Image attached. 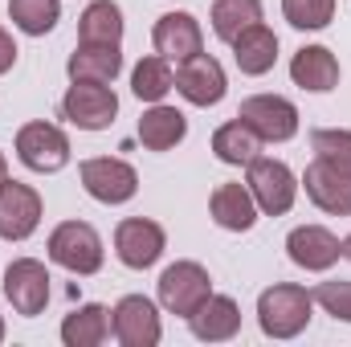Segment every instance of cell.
Segmentation results:
<instances>
[{
  "instance_id": "6da1fadb",
  "label": "cell",
  "mask_w": 351,
  "mask_h": 347,
  "mask_svg": "<svg viewBox=\"0 0 351 347\" xmlns=\"http://www.w3.org/2000/svg\"><path fill=\"white\" fill-rule=\"evenodd\" d=\"M311 302H315L311 290L278 282V286L262 290V298H258V323L269 339H294L311 323Z\"/></svg>"
},
{
  "instance_id": "7a4b0ae2",
  "label": "cell",
  "mask_w": 351,
  "mask_h": 347,
  "mask_svg": "<svg viewBox=\"0 0 351 347\" xmlns=\"http://www.w3.org/2000/svg\"><path fill=\"white\" fill-rule=\"evenodd\" d=\"M156 290H160V307H164L168 315L188 319V315H196L200 302L213 294V278H208V270H204L200 261H176V265H168V270L160 274Z\"/></svg>"
},
{
  "instance_id": "3957f363",
  "label": "cell",
  "mask_w": 351,
  "mask_h": 347,
  "mask_svg": "<svg viewBox=\"0 0 351 347\" xmlns=\"http://www.w3.org/2000/svg\"><path fill=\"white\" fill-rule=\"evenodd\" d=\"M49 258L70 274H98L102 270V237L86 221H62L49 233Z\"/></svg>"
},
{
  "instance_id": "277c9868",
  "label": "cell",
  "mask_w": 351,
  "mask_h": 347,
  "mask_svg": "<svg viewBox=\"0 0 351 347\" xmlns=\"http://www.w3.org/2000/svg\"><path fill=\"white\" fill-rule=\"evenodd\" d=\"M16 156L29 172H62L70 164V139L62 127L37 119V123H25L16 131Z\"/></svg>"
},
{
  "instance_id": "5b68a950",
  "label": "cell",
  "mask_w": 351,
  "mask_h": 347,
  "mask_svg": "<svg viewBox=\"0 0 351 347\" xmlns=\"http://www.w3.org/2000/svg\"><path fill=\"white\" fill-rule=\"evenodd\" d=\"M237 119H241L245 127H254L262 143H286V139L298 135V110H294V102L282 98V94H250V98L241 102Z\"/></svg>"
},
{
  "instance_id": "8992f818",
  "label": "cell",
  "mask_w": 351,
  "mask_h": 347,
  "mask_svg": "<svg viewBox=\"0 0 351 347\" xmlns=\"http://www.w3.org/2000/svg\"><path fill=\"white\" fill-rule=\"evenodd\" d=\"M62 115L78 131H106L119 115V98L106 82H74L62 98Z\"/></svg>"
},
{
  "instance_id": "52a82bcc",
  "label": "cell",
  "mask_w": 351,
  "mask_h": 347,
  "mask_svg": "<svg viewBox=\"0 0 351 347\" xmlns=\"http://www.w3.org/2000/svg\"><path fill=\"white\" fill-rule=\"evenodd\" d=\"M110 331H114V339L123 347H156L160 335H164L160 311H156V302L143 298V294H127V298L114 302V311H110Z\"/></svg>"
},
{
  "instance_id": "ba28073f",
  "label": "cell",
  "mask_w": 351,
  "mask_h": 347,
  "mask_svg": "<svg viewBox=\"0 0 351 347\" xmlns=\"http://www.w3.org/2000/svg\"><path fill=\"white\" fill-rule=\"evenodd\" d=\"M82 188H86L94 200L102 204H127L135 192H139V176L127 160H114V156H94L82 160Z\"/></svg>"
},
{
  "instance_id": "9c48e42d",
  "label": "cell",
  "mask_w": 351,
  "mask_h": 347,
  "mask_svg": "<svg viewBox=\"0 0 351 347\" xmlns=\"http://www.w3.org/2000/svg\"><path fill=\"white\" fill-rule=\"evenodd\" d=\"M4 298H8L12 311L25 315V319L41 315L45 302H49V270L37 258L8 261V270H4Z\"/></svg>"
},
{
  "instance_id": "30bf717a",
  "label": "cell",
  "mask_w": 351,
  "mask_h": 347,
  "mask_svg": "<svg viewBox=\"0 0 351 347\" xmlns=\"http://www.w3.org/2000/svg\"><path fill=\"white\" fill-rule=\"evenodd\" d=\"M245 184H250L258 208L269 213V217H282V213L294 208L298 180H294V172H290L282 160H265V156H258V160L250 164V180H245Z\"/></svg>"
},
{
  "instance_id": "8fae6325",
  "label": "cell",
  "mask_w": 351,
  "mask_h": 347,
  "mask_svg": "<svg viewBox=\"0 0 351 347\" xmlns=\"http://www.w3.org/2000/svg\"><path fill=\"white\" fill-rule=\"evenodd\" d=\"M41 225V196L37 188L21 184V180H4L0 184V237L4 241H25L33 237Z\"/></svg>"
},
{
  "instance_id": "7c38bea8",
  "label": "cell",
  "mask_w": 351,
  "mask_h": 347,
  "mask_svg": "<svg viewBox=\"0 0 351 347\" xmlns=\"http://www.w3.org/2000/svg\"><path fill=\"white\" fill-rule=\"evenodd\" d=\"M164 246H168L164 225H156V221H147V217H127V221H119V229H114V254H119L123 265H131V270L156 265L160 254H164Z\"/></svg>"
},
{
  "instance_id": "4fadbf2b",
  "label": "cell",
  "mask_w": 351,
  "mask_h": 347,
  "mask_svg": "<svg viewBox=\"0 0 351 347\" xmlns=\"http://www.w3.org/2000/svg\"><path fill=\"white\" fill-rule=\"evenodd\" d=\"M225 70L217 58L208 53H192L176 66V90L192 102V106H217L225 98Z\"/></svg>"
},
{
  "instance_id": "5bb4252c",
  "label": "cell",
  "mask_w": 351,
  "mask_h": 347,
  "mask_svg": "<svg viewBox=\"0 0 351 347\" xmlns=\"http://www.w3.org/2000/svg\"><path fill=\"white\" fill-rule=\"evenodd\" d=\"M152 41H156V53H160V58H168V62L180 66L184 58L200 53L204 33H200V25H196L192 12H164V16L156 21V29H152Z\"/></svg>"
},
{
  "instance_id": "9a60e30c",
  "label": "cell",
  "mask_w": 351,
  "mask_h": 347,
  "mask_svg": "<svg viewBox=\"0 0 351 347\" xmlns=\"http://www.w3.org/2000/svg\"><path fill=\"white\" fill-rule=\"evenodd\" d=\"M188 327L204 344H225L241 331V307L229 294H208L196 315H188Z\"/></svg>"
},
{
  "instance_id": "2e32d148",
  "label": "cell",
  "mask_w": 351,
  "mask_h": 347,
  "mask_svg": "<svg viewBox=\"0 0 351 347\" xmlns=\"http://www.w3.org/2000/svg\"><path fill=\"white\" fill-rule=\"evenodd\" d=\"M286 254L302 270H331L335 261L343 258L339 254V237L331 229H323V225H298L286 237Z\"/></svg>"
},
{
  "instance_id": "e0dca14e",
  "label": "cell",
  "mask_w": 351,
  "mask_h": 347,
  "mask_svg": "<svg viewBox=\"0 0 351 347\" xmlns=\"http://www.w3.org/2000/svg\"><path fill=\"white\" fill-rule=\"evenodd\" d=\"M208 213L221 229L229 233H250L258 221V200L250 192V184H221L208 200Z\"/></svg>"
},
{
  "instance_id": "ac0fdd59",
  "label": "cell",
  "mask_w": 351,
  "mask_h": 347,
  "mask_svg": "<svg viewBox=\"0 0 351 347\" xmlns=\"http://www.w3.org/2000/svg\"><path fill=\"white\" fill-rule=\"evenodd\" d=\"M302 184H306V196L331 213V217H351V176H339L335 168H327L323 160H315L306 172H302Z\"/></svg>"
},
{
  "instance_id": "d6986e66",
  "label": "cell",
  "mask_w": 351,
  "mask_h": 347,
  "mask_svg": "<svg viewBox=\"0 0 351 347\" xmlns=\"http://www.w3.org/2000/svg\"><path fill=\"white\" fill-rule=\"evenodd\" d=\"M290 78H294V86L327 94V90L339 86V62H335V53H331L327 45H306V49L294 53Z\"/></svg>"
},
{
  "instance_id": "ffe728a7",
  "label": "cell",
  "mask_w": 351,
  "mask_h": 347,
  "mask_svg": "<svg viewBox=\"0 0 351 347\" xmlns=\"http://www.w3.org/2000/svg\"><path fill=\"white\" fill-rule=\"evenodd\" d=\"M123 70V53L119 45H78L66 62V74L70 82H114Z\"/></svg>"
},
{
  "instance_id": "44dd1931",
  "label": "cell",
  "mask_w": 351,
  "mask_h": 347,
  "mask_svg": "<svg viewBox=\"0 0 351 347\" xmlns=\"http://www.w3.org/2000/svg\"><path fill=\"white\" fill-rule=\"evenodd\" d=\"M233 62H237V70L250 74V78L269 74L274 62H278V37H274V29H265L262 21H258L254 29H245V33L233 41Z\"/></svg>"
},
{
  "instance_id": "7402d4cb",
  "label": "cell",
  "mask_w": 351,
  "mask_h": 347,
  "mask_svg": "<svg viewBox=\"0 0 351 347\" xmlns=\"http://www.w3.org/2000/svg\"><path fill=\"white\" fill-rule=\"evenodd\" d=\"M184 135H188V119H184L176 106L156 102V106L143 110V119H139V143H143L147 152H172Z\"/></svg>"
},
{
  "instance_id": "603a6c76",
  "label": "cell",
  "mask_w": 351,
  "mask_h": 347,
  "mask_svg": "<svg viewBox=\"0 0 351 347\" xmlns=\"http://www.w3.org/2000/svg\"><path fill=\"white\" fill-rule=\"evenodd\" d=\"M78 45H123V12L114 0H94L78 16Z\"/></svg>"
},
{
  "instance_id": "cb8c5ba5",
  "label": "cell",
  "mask_w": 351,
  "mask_h": 347,
  "mask_svg": "<svg viewBox=\"0 0 351 347\" xmlns=\"http://www.w3.org/2000/svg\"><path fill=\"white\" fill-rule=\"evenodd\" d=\"M213 152H217V160H221V164L250 168V164L258 160V152H262V139H258V131H254V127H245L241 119H233V123L217 127V135H213Z\"/></svg>"
},
{
  "instance_id": "d4e9b609",
  "label": "cell",
  "mask_w": 351,
  "mask_h": 347,
  "mask_svg": "<svg viewBox=\"0 0 351 347\" xmlns=\"http://www.w3.org/2000/svg\"><path fill=\"white\" fill-rule=\"evenodd\" d=\"M110 335V311L102 302H86L62 323V344L66 347H98Z\"/></svg>"
},
{
  "instance_id": "484cf974",
  "label": "cell",
  "mask_w": 351,
  "mask_h": 347,
  "mask_svg": "<svg viewBox=\"0 0 351 347\" xmlns=\"http://www.w3.org/2000/svg\"><path fill=\"white\" fill-rule=\"evenodd\" d=\"M258 21H262V0H217L213 4V33L229 45Z\"/></svg>"
},
{
  "instance_id": "4316f807",
  "label": "cell",
  "mask_w": 351,
  "mask_h": 347,
  "mask_svg": "<svg viewBox=\"0 0 351 347\" xmlns=\"http://www.w3.org/2000/svg\"><path fill=\"white\" fill-rule=\"evenodd\" d=\"M8 16L21 33L29 37H45L58 21H62V4L58 0H8Z\"/></svg>"
},
{
  "instance_id": "83f0119b",
  "label": "cell",
  "mask_w": 351,
  "mask_h": 347,
  "mask_svg": "<svg viewBox=\"0 0 351 347\" xmlns=\"http://www.w3.org/2000/svg\"><path fill=\"white\" fill-rule=\"evenodd\" d=\"M176 86V74H172V62L168 58H143L139 66H135V74H131V90H135V98H143V102H160L168 90Z\"/></svg>"
},
{
  "instance_id": "f1b7e54d",
  "label": "cell",
  "mask_w": 351,
  "mask_h": 347,
  "mask_svg": "<svg viewBox=\"0 0 351 347\" xmlns=\"http://www.w3.org/2000/svg\"><path fill=\"white\" fill-rule=\"evenodd\" d=\"M311 152H315V160H323L339 176H351V131H343V127L311 131Z\"/></svg>"
},
{
  "instance_id": "f546056e",
  "label": "cell",
  "mask_w": 351,
  "mask_h": 347,
  "mask_svg": "<svg viewBox=\"0 0 351 347\" xmlns=\"http://www.w3.org/2000/svg\"><path fill=\"white\" fill-rule=\"evenodd\" d=\"M282 12L294 29H327L335 16V0H282Z\"/></svg>"
},
{
  "instance_id": "4dcf8cb0",
  "label": "cell",
  "mask_w": 351,
  "mask_h": 347,
  "mask_svg": "<svg viewBox=\"0 0 351 347\" xmlns=\"http://www.w3.org/2000/svg\"><path fill=\"white\" fill-rule=\"evenodd\" d=\"M311 298H315L327 315L351 323V282H323V286L311 290Z\"/></svg>"
},
{
  "instance_id": "1f68e13d",
  "label": "cell",
  "mask_w": 351,
  "mask_h": 347,
  "mask_svg": "<svg viewBox=\"0 0 351 347\" xmlns=\"http://www.w3.org/2000/svg\"><path fill=\"white\" fill-rule=\"evenodd\" d=\"M12 62H16V45H12L8 29L0 25V74H8V70H12Z\"/></svg>"
},
{
  "instance_id": "d6a6232c",
  "label": "cell",
  "mask_w": 351,
  "mask_h": 347,
  "mask_svg": "<svg viewBox=\"0 0 351 347\" xmlns=\"http://www.w3.org/2000/svg\"><path fill=\"white\" fill-rule=\"evenodd\" d=\"M339 254H343V258L351 261V237H348V241H339Z\"/></svg>"
},
{
  "instance_id": "836d02e7",
  "label": "cell",
  "mask_w": 351,
  "mask_h": 347,
  "mask_svg": "<svg viewBox=\"0 0 351 347\" xmlns=\"http://www.w3.org/2000/svg\"><path fill=\"white\" fill-rule=\"evenodd\" d=\"M8 180V164H4V152H0V184Z\"/></svg>"
},
{
  "instance_id": "e575fe53",
  "label": "cell",
  "mask_w": 351,
  "mask_h": 347,
  "mask_svg": "<svg viewBox=\"0 0 351 347\" xmlns=\"http://www.w3.org/2000/svg\"><path fill=\"white\" fill-rule=\"evenodd\" d=\"M0 339H4V323H0Z\"/></svg>"
}]
</instances>
